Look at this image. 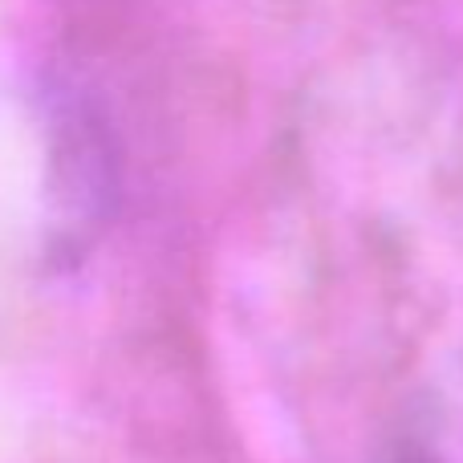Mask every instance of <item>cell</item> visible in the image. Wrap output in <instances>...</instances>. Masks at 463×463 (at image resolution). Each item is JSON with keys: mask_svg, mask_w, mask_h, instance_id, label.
I'll return each mask as SVG.
<instances>
[{"mask_svg": "<svg viewBox=\"0 0 463 463\" xmlns=\"http://www.w3.org/2000/svg\"><path fill=\"white\" fill-rule=\"evenodd\" d=\"M407 463H463V378L423 415Z\"/></svg>", "mask_w": 463, "mask_h": 463, "instance_id": "1", "label": "cell"}]
</instances>
